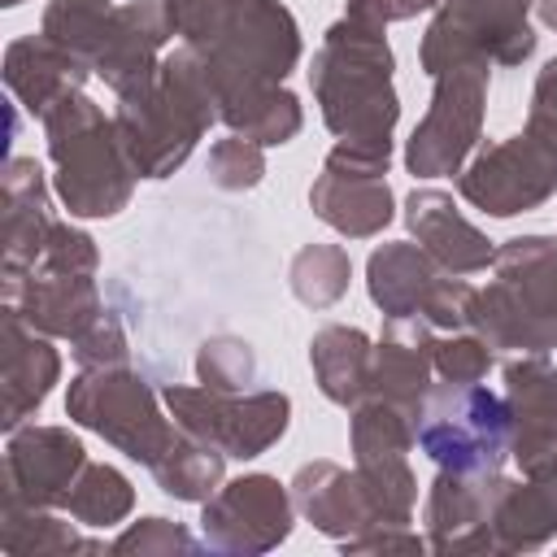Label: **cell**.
I'll return each instance as SVG.
<instances>
[{"instance_id":"cell-17","label":"cell","mask_w":557,"mask_h":557,"mask_svg":"<svg viewBox=\"0 0 557 557\" xmlns=\"http://www.w3.org/2000/svg\"><path fill=\"white\" fill-rule=\"evenodd\" d=\"M435 366L444 379L453 383H474L487 366H492V352L479 344V339H448L435 348Z\"/></svg>"},{"instance_id":"cell-19","label":"cell","mask_w":557,"mask_h":557,"mask_svg":"<svg viewBox=\"0 0 557 557\" xmlns=\"http://www.w3.org/2000/svg\"><path fill=\"white\" fill-rule=\"evenodd\" d=\"M426 4H435V0H352V4H348V17L379 26V22H387V17H409V13L426 9Z\"/></svg>"},{"instance_id":"cell-15","label":"cell","mask_w":557,"mask_h":557,"mask_svg":"<svg viewBox=\"0 0 557 557\" xmlns=\"http://www.w3.org/2000/svg\"><path fill=\"white\" fill-rule=\"evenodd\" d=\"M348 287V257L339 248H305L292 265V292L305 300V305H331L339 292Z\"/></svg>"},{"instance_id":"cell-12","label":"cell","mask_w":557,"mask_h":557,"mask_svg":"<svg viewBox=\"0 0 557 557\" xmlns=\"http://www.w3.org/2000/svg\"><path fill=\"white\" fill-rule=\"evenodd\" d=\"M318 218H326L331 226L348 231V235H370L392 218V196L379 183V174H348V170H331L313 183L309 191Z\"/></svg>"},{"instance_id":"cell-7","label":"cell","mask_w":557,"mask_h":557,"mask_svg":"<svg viewBox=\"0 0 557 557\" xmlns=\"http://www.w3.org/2000/svg\"><path fill=\"white\" fill-rule=\"evenodd\" d=\"M553 187H557V152L548 144H540L535 135H513L509 144L487 148L461 178L466 200H474L479 209H487L496 218L531 209Z\"/></svg>"},{"instance_id":"cell-13","label":"cell","mask_w":557,"mask_h":557,"mask_svg":"<svg viewBox=\"0 0 557 557\" xmlns=\"http://www.w3.org/2000/svg\"><path fill=\"white\" fill-rule=\"evenodd\" d=\"M313 370H318V379H322V392L331 396V400H339V405H348V400H357L361 396V387H366V361H370V352H366V335L361 331H348V326H326L318 339H313Z\"/></svg>"},{"instance_id":"cell-16","label":"cell","mask_w":557,"mask_h":557,"mask_svg":"<svg viewBox=\"0 0 557 557\" xmlns=\"http://www.w3.org/2000/svg\"><path fill=\"white\" fill-rule=\"evenodd\" d=\"M261 178V152L244 139H226L213 148V183L222 187H252Z\"/></svg>"},{"instance_id":"cell-10","label":"cell","mask_w":557,"mask_h":557,"mask_svg":"<svg viewBox=\"0 0 557 557\" xmlns=\"http://www.w3.org/2000/svg\"><path fill=\"white\" fill-rule=\"evenodd\" d=\"M74 470H83V444L70 440L65 431H52V426H39V431H26L9 444V461H4V474H9V500H30V505H57L65 500L74 487Z\"/></svg>"},{"instance_id":"cell-14","label":"cell","mask_w":557,"mask_h":557,"mask_svg":"<svg viewBox=\"0 0 557 557\" xmlns=\"http://www.w3.org/2000/svg\"><path fill=\"white\" fill-rule=\"evenodd\" d=\"M65 505L87 527H109L131 509V483L109 466H83V483L70 487Z\"/></svg>"},{"instance_id":"cell-9","label":"cell","mask_w":557,"mask_h":557,"mask_svg":"<svg viewBox=\"0 0 557 557\" xmlns=\"http://www.w3.org/2000/svg\"><path fill=\"white\" fill-rule=\"evenodd\" d=\"M292 531V509L274 479L252 474L231 483L205 509V540L218 548H270Z\"/></svg>"},{"instance_id":"cell-5","label":"cell","mask_w":557,"mask_h":557,"mask_svg":"<svg viewBox=\"0 0 557 557\" xmlns=\"http://www.w3.org/2000/svg\"><path fill=\"white\" fill-rule=\"evenodd\" d=\"M70 413L148 466L178 444V435L152 409V396L131 374H83L70 387Z\"/></svg>"},{"instance_id":"cell-3","label":"cell","mask_w":557,"mask_h":557,"mask_svg":"<svg viewBox=\"0 0 557 557\" xmlns=\"http://www.w3.org/2000/svg\"><path fill=\"white\" fill-rule=\"evenodd\" d=\"M535 48L527 30V0H457L448 4L422 44L426 74H444L470 61H518Z\"/></svg>"},{"instance_id":"cell-2","label":"cell","mask_w":557,"mask_h":557,"mask_svg":"<svg viewBox=\"0 0 557 557\" xmlns=\"http://www.w3.org/2000/svg\"><path fill=\"white\" fill-rule=\"evenodd\" d=\"M44 117H48V135H52V157L61 165V174H57L61 200L83 218L117 213L131 191L126 174L135 165L122 157L126 144H113V126L100 117V109L70 91Z\"/></svg>"},{"instance_id":"cell-6","label":"cell","mask_w":557,"mask_h":557,"mask_svg":"<svg viewBox=\"0 0 557 557\" xmlns=\"http://www.w3.org/2000/svg\"><path fill=\"white\" fill-rule=\"evenodd\" d=\"M483 83H487V61H470L457 70H444L426 122L413 131L409 144V170L422 178L453 174L466 157V148L479 135V104H483Z\"/></svg>"},{"instance_id":"cell-8","label":"cell","mask_w":557,"mask_h":557,"mask_svg":"<svg viewBox=\"0 0 557 557\" xmlns=\"http://www.w3.org/2000/svg\"><path fill=\"white\" fill-rule=\"evenodd\" d=\"M170 405L200 444H222L226 457H257L287 431V396L274 392L252 396L244 405H226L205 392H170Z\"/></svg>"},{"instance_id":"cell-1","label":"cell","mask_w":557,"mask_h":557,"mask_svg":"<svg viewBox=\"0 0 557 557\" xmlns=\"http://www.w3.org/2000/svg\"><path fill=\"white\" fill-rule=\"evenodd\" d=\"M392 52L374 22H344L326 35L313 70L326 126L344 135L348 148L387 157V135L396 122V96L387 83Z\"/></svg>"},{"instance_id":"cell-4","label":"cell","mask_w":557,"mask_h":557,"mask_svg":"<svg viewBox=\"0 0 557 557\" xmlns=\"http://www.w3.org/2000/svg\"><path fill=\"white\" fill-rule=\"evenodd\" d=\"M505 405L492 392L461 383V392L431 400L418 440L440 466H453V474H492L505 453Z\"/></svg>"},{"instance_id":"cell-18","label":"cell","mask_w":557,"mask_h":557,"mask_svg":"<svg viewBox=\"0 0 557 557\" xmlns=\"http://www.w3.org/2000/svg\"><path fill=\"white\" fill-rule=\"evenodd\" d=\"M152 544H165V548H196V540L183 535V531H170L165 518H148L144 527H135L131 535L117 540V548H152Z\"/></svg>"},{"instance_id":"cell-11","label":"cell","mask_w":557,"mask_h":557,"mask_svg":"<svg viewBox=\"0 0 557 557\" xmlns=\"http://www.w3.org/2000/svg\"><path fill=\"white\" fill-rule=\"evenodd\" d=\"M409 226L418 231V239L457 274H470V270H483L492 261V248L487 239L461 222L453 213V200L440 196V191H413L409 196Z\"/></svg>"}]
</instances>
